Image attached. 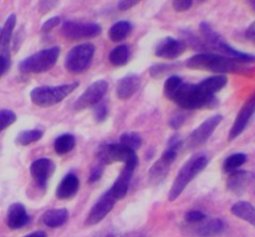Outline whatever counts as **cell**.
Wrapping results in <instances>:
<instances>
[{
    "instance_id": "1",
    "label": "cell",
    "mask_w": 255,
    "mask_h": 237,
    "mask_svg": "<svg viewBox=\"0 0 255 237\" xmlns=\"http://www.w3.org/2000/svg\"><path fill=\"white\" fill-rule=\"evenodd\" d=\"M242 62L236 61L231 57L223 56L213 52H199L187 60V67L193 70H208L218 75H226L229 72H241L243 70Z\"/></svg>"
},
{
    "instance_id": "2",
    "label": "cell",
    "mask_w": 255,
    "mask_h": 237,
    "mask_svg": "<svg viewBox=\"0 0 255 237\" xmlns=\"http://www.w3.org/2000/svg\"><path fill=\"white\" fill-rule=\"evenodd\" d=\"M171 100L182 109L187 110L201 109L206 106L213 107L217 104L216 97L204 91L201 85L188 84V82H183L174 92Z\"/></svg>"
},
{
    "instance_id": "3",
    "label": "cell",
    "mask_w": 255,
    "mask_h": 237,
    "mask_svg": "<svg viewBox=\"0 0 255 237\" xmlns=\"http://www.w3.org/2000/svg\"><path fill=\"white\" fill-rule=\"evenodd\" d=\"M199 30H201V34L204 39V44L211 49L216 50L219 55L231 57V59L242 62V64H255V55L247 54V52L239 51V50L232 47L228 42L224 41V39L218 32L212 29L208 22H201Z\"/></svg>"
},
{
    "instance_id": "4",
    "label": "cell",
    "mask_w": 255,
    "mask_h": 237,
    "mask_svg": "<svg viewBox=\"0 0 255 237\" xmlns=\"http://www.w3.org/2000/svg\"><path fill=\"white\" fill-rule=\"evenodd\" d=\"M208 162L209 160L206 155H197V156L191 157L181 167L178 175H177L173 184H172L171 191L168 194L169 201H176L181 196L182 192L186 190V187L188 186L189 182L206 169Z\"/></svg>"
},
{
    "instance_id": "5",
    "label": "cell",
    "mask_w": 255,
    "mask_h": 237,
    "mask_svg": "<svg viewBox=\"0 0 255 237\" xmlns=\"http://www.w3.org/2000/svg\"><path fill=\"white\" fill-rule=\"evenodd\" d=\"M79 86V82H70L62 84L59 86H39L35 87L30 92V99L32 104L40 107H49L61 102L65 97L69 96L71 92Z\"/></svg>"
},
{
    "instance_id": "6",
    "label": "cell",
    "mask_w": 255,
    "mask_h": 237,
    "mask_svg": "<svg viewBox=\"0 0 255 237\" xmlns=\"http://www.w3.org/2000/svg\"><path fill=\"white\" fill-rule=\"evenodd\" d=\"M60 55L59 46L42 49L30 55L19 64V70L22 74H41L52 69Z\"/></svg>"
},
{
    "instance_id": "7",
    "label": "cell",
    "mask_w": 255,
    "mask_h": 237,
    "mask_svg": "<svg viewBox=\"0 0 255 237\" xmlns=\"http://www.w3.org/2000/svg\"><path fill=\"white\" fill-rule=\"evenodd\" d=\"M95 46L90 42L74 46L65 57V69L70 74H81L86 71L94 59Z\"/></svg>"
},
{
    "instance_id": "8",
    "label": "cell",
    "mask_w": 255,
    "mask_h": 237,
    "mask_svg": "<svg viewBox=\"0 0 255 237\" xmlns=\"http://www.w3.org/2000/svg\"><path fill=\"white\" fill-rule=\"evenodd\" d=\"M97 159L104 162L105 165L112 164V162H124L126 166L137 167L138 166V156L136 151L128 149L122 144H109L102 146L99 150Z\"/></svg>"
},
{
    "instance_id": "9",
    "label": "cell",
    "mask_w": 255,
    "mask_h": 237,
    "mask_svg": "<svg viewBox=\"0 0 255 237\" xmlns=\"http://www.w3.org/2000/svg\"><path fill=\"white\" fill-rule=\"evenodd\" d=\"M223 116L219 114L213 115V116L208 117L207 120H204L201 125H199L197 129H194L193 131L189 134V136L186 140V147L187 150H196L198 147L203 146L207 141L209 140V137L212 136L216 129L218 127V125L221 124Z\"/></svg>"
},
{
    "instance_id": "10",
    "label": "cell",
    "mask_w": 255,
    "mask_h": 237,
    "mask_svg": "<svg viewBox=\"0 0 255 237\" xmlns=\"http://www.w3.org/2000/svg\"><path fill=\"white\" fill-rule=\"evenodd\" d=\"M107 90H109V82L106 80H97V81L92 82L75 101L74 109L76 111H82L87 107L96 106L99 102H101L102 97L105 96Z\"/></svg>"
},
{
    "instance_id": "11",
    "label": "cell",
    "mask_w": 255,
    "mask_h": 237,
    "mask_svg": "<svg viewBox=\"0 0 255 237\" xmlns=\"http://www.w3.org/2000/svg\"><path fill=\"white\" fill-rule=\"evenodd\" d=\"M102 32L101 26L95 22L65 21L61 27V34L67 39H92Z\"/></svg>"
},
{
    "instance_id": "12",
    "label": "cell",
    "mask_w": 255,
    "mask_h": 237,
    "mask_svg": "<svg viewBox=\"0 0 255 237\" xmlns=\"http://www.w3.org/2000/svg\"><path fill=\"white\" fill-rule=\"evenodd\" d=\"M116 201L117 200L112 196L110 190H107L91 207L90 212L87 214L86 220H85V226H94V225L101 222L111 212Z\"/></svg>"
},
{
    "instance_id": "13",
    "label": "cell",
    "mask_w": 255,
    "mask_h": 237,
    "mask_svg": "<svg viewBox=\"0 0 255 237\" xmlns=\"http://www.w3.org/2000/svg\"><path fill=\"white\" fill-rule=\"evenodd\" d=\"M177 157V152L171 151V150H166V151L162 154V156L159 157V160H157L152 167L149 169L148 172V181L151 185H159L164 179H166L167 175L169 174V170H171L172 164L174 162Z\"/></svg>"
},
{
    "instance_id": "14",
    "label": "cell",
    "mask_w": 255,
    "mask_h": 237,
    "mask_svg": "<svg viewBox=\"0 0 255 237\" xmlns=\"http://www.w3.org/2000/svg\"><path fill=\"white\" fill-rule=\"evenodd\" d=\"M255 114V92L251 96V99L243 105L241 110H239L238 115H237L236 120H234L233 125L231 127V131H229V140H234L242 134V132L246 130V127L248 126L249 121L253 117Z\"/></svg>"
},
{
    "instance_id": "15",
    "label": "cell",
    "mask_w": 255,
    "mask_h": 237,
    "mask_svg": "<svg viewBox=\"0 0 255 237\" xmlns=\"http://www.w3.org/2000/svg\"><path fill=\"white\" fill-rule=\"evenodd\" d=\"M55 171V164L52 160L42 157V159L35 160L30 166V174L32 179L36 182L37 186L45 187L50 177L52 176Z\"/></svg>"
},
{
    "instance_id": "16",
    "label": "cell",
    "mask_w": 255,
    "mask_h": 237,
    "mask_svg": "<svg viewBox=\"0 0 255 237\" xmlns=\"http://www.w3.org/2000/svg\"><path fill=\"white\" fill-rule=\"evenodd\" d=\"M186 49H187L186 42L174 39V37L168 36L157 44L156 50H154V54H156V56L162 57V59L172 60L181 56V55L186 51Z\"/></svg>"
},
{
    "instance_id": "17",
    "label": "cell",
    "mask_w": 255,
    "mask_h": 237,
    "mask_svg": "<svg viewBox=\"0 0 255 237\" xmlns=\"http://www.w3.org/2000/svg\"><path fill=\"white\" fill-rule=\"evenodd\" d=\"M30 222V216L21 202H14L9 206L6 214V224L11 230H19Z\"/></svg>"
},
{
    "instance_id": "18",
    "label": "cell",
    "mask_w": 255,
    "mask_h": 237,
    "mask_svg": "<svg viewBox=\"0 0 255 237\" xmlns=\"http://www.w3.org/2000/svg\"><path fill=\"white\" fill-rule=\"evenodd\" d=\"M141 86V76L137 74H128L119 80L116 86V95L120 100H128L138 91Z\"/></svg>"
},
{
    "instance_id": "19",
    "label": "cell",
    "mask_w": 255,
    "mask_h": 237,
    "mask_svg": "<svg viewBox=\"0 0 255 237\" xmlns=\"http://www.w3.org/2000/svg\"><path fill=\"white\" fill-rule=\"evenodd\" d=\"M134 170H136V167L126 166V165H125L124 169L121 170L120 175L117 176V179L115 180L114 185H112L111 189H110V192H111L112 196L116 200H121L126 196L129 185H131Z\"/></svg>"
},
{
    "instance_id": "20",
    "label": "cell",
    "mask_w": 255,
    "mask_h": 237,
    "mask_svg": "<svg viewBox=\"0 0 255 237\" xmlns=\"http://www.w3.org/2000/svg\"><path fill=\"white\" fill-rule=\"evenodd\" d=\"M253 180V174L246 170H237V171L229 174L227 179V189L233 194L241 195L246 191L248 185Z\"/></svg>"
},
{
    "instance_id": "21",
    "label": "cell",
    "mask_w": 255,
    "mask_h": 237,
    "mask_svg": "<svg viewBox=\"0 0 255 237\" xmlns=\"http://www.w3.org/2000/svg\"><path fill=\"white\" fill-rule=\"evenodd\" d=\"M226 222L218 217H213V219H208L207 217L203 222L197 225L194 234L198 237H214L217 235L222 234L226 230Z\"/></svg>"
},
{
    "instance_id": "22",
    "label": "cell",
    "mask_w": 255,
    "mask_h": 237,
    "mask_svg": "<svg viewBox=\"0 0 255 237\" xmlns=\"http://www.w3.org/2000/svg\"><path fill=\"white\" fill-rule=\"evenodd\" d=\"M80 189V180L77 175L67 174L60 181L56 189V197L60 200H67L74 197Z\"/></svg>"
},
{
    "instance_id": "23",
    "label": "cell",
    "mask_w": 255,
    "mask_h": 237,
    "mask_svg": "<svg viewBox=\"0 0 255 237\" xmlns=\"http://www.w3.org/2000/svg\"><path fill=\"white\" fill-rule=\"evenodd\" d=\"M67 219H69V211L66 209H51L44 212L41 220L45 226L55 229L66 224Z\"/></svg>"
},
{
    "instance_id": "24",
    "label": "cell",
    "mask_w": 255,
    "mask_h": 237,
    "mask_svg": "<svg viewBox=\"0 0 255 237\" xmlns=\"http://www.w3.org/2000/svg\"><path fill=\"white\" fill-rule=\"evenodd\" d=\"M231 212L238 219L244 220L255 227V207L248 201H237L231 207Z\"/></svg>"
},
{
    "instance_id": "25",
    "label": "cell",
    "mask_w": 255,
    "mask_h": 237,
    "mask_svg": "<svg viewBox=\"0 0 255 237\" xmlns=\"http://www.w3.org/2000/svg\"><path fill=\"white\" fill-rule=\"evenodd\" d=\"M132 30H133V25L129 21L122 20V21H117L110 27L109 30V37L111 41L119 42L125 40L131 35Z\"/></svg>"
},
{
    "instance_id": "26",
    "label": "cell",
    "mask_w": 255,
    "mask_h": 237,
    "mask_svg": "<svg viewBox=\"0 0 255 237\" xmlns=\"http://www.w3.org/2000/svg\"><path fill=\"white\" fill-rule=\"evenodd\" d=\"M15 26H16V15L11 14L5 21L4 26L1 27V44H0V54H7V49L10 46V41H11L12 32H14Z\"/></svg>"
},
{
    "instance_id": "27",
    "label": "cell",
    "mask_w": 255,
    "mask_h": 237,
    "mask_svg": "<svg viewBox=\"0 0 255 237\" xmlns=\"http://www.w3.org/2000/svg\"><path fill=\"white\" fill-rule=\"evenodd\" d=\"M227 82H228V77H227L226 75H214V76L204 79L203 81L199 82V85H201V87L204 91L214 96L217 92H219L222 89H224Z\"/></svg>"
},
{
    "instance_id": "28",
    "label": "cell",
    "mask_w": 255,
    "mask_h": 237,
    "mask_svg": "<svg viewBox=\"0 0 255 237\" xmlns=\"http://www.w3.org/2000/svg\"><path fill=\"white\" fill-rule=\"evenodd\" d=\"M131 59V49L127 45H119L109 55V61L114 66H124Z\"/></svg>"
},
{
    "instance_id": "29",
    "label": "cell",
    "mask_w": 255,
    "mask_h": 237,
    "mask_svg": "<svg viewBox=\"0 0 255 237\" xmlns=\"http://www.w3.org/2000/svg\"><path fill=\"white\" fill-rule=\"evenodd\" d=\"M76 140L75 136L71 134H62L57 136L54 141V150L57 155L69 154L75 147Z\"/></svg>"
},
{
    "instance_id": "30",
    "label": "cell",
    "mask_w": 255,
    "mask_h": 237,
    "mask_svg": "<svg viewBox=\"0 0 255 237\" xmlns=\"http://www.w3.org/2000/svg\"><path fill=\"white\" fill-rule=\"evenodd\" d=\"M247 162V155L243 152H237V154H232L224 160L223 162V171L232 174V172L237 171L241 166H243Z\"/></svg>"
},
{
    "instance_id": "31",
    "label": "cell",
    "mask_w": 255,
    "mask_h": 237,
    "mask_svg": "<svg viewBox=\"0 0 255 237\" xmlns=\"http://www.w3.org/2000/svg\"><path fill=\"white\" fill-rule=\"evenodd\" d=\"M42 135H44V132L40 129L24 130V131H21L17 135L16 139H15V142L17 145H21V146H27V145L39 141L42 137Z\"/></svg>"
},
{
    "instance_id": "32",
    "label": "cell",
    "mask_w": 255,
    "mask_h": 237,
    "mask_svg": "<svg viewBox=\"0 0 255 237\" xmlns=\"http://www.w3.org/2000/svg\"><path fill=\"white\" fill-rule=\"evenodd\" d=\"M120 144L137 151L142 146V137L137 132H125L120 136Z\"/></svg>"
},
{
    "instance_id": "33",
    "label": "cell",
    "mask_w": 255,
    "mask_h": 237,
    "mask_svg": "<svg viewBox=\"0 0 255 237\" xmlns=\"http://www.w3.org/2000/svg\"><path fill=\"white\" fill-rule=\"evenodd\" d=\"M183 84V81H182L181 77L178 76V75H172V76H169L168 79L164 81V95H166V97H168L169 100H171V97L173 96L174 92L178 90V87L181 86V85Z\"/></svg>"
},
{
    "instance_id": "34",
    "label": "cell",
    "mask_w": 255,
    "mask_h": 237,
    "mask_svg": "<svg viewBox=\"0 0 255 237\" xmlns=\"http://www.w3.org/2000/svg\"><path fill=\"white\" fill-rule=\"evenodd\" d=\"M16 121V114L12 110H0V132L11 126Z\"/></svg>"
},
{
    "instance_id": "35",
    "label": "cell",
    "mask_w": 255,
    "mask_h": 237,
    "mask_svg": "<svg viewBox=\"0 0 255 237\" xmlns=\"http://www.w3.org/2000/svg\"><path fill=\"white\" fill-rule=\"evenodd\" d=\"M207 219V215L204 212L199 211V210H191L184 215V220L188 225L194 226V225H199Z\"/></svg>"
},
{
    "instance_id": "36",
    "label": "cell",
    "mask_w": 255,
    "mask_h": 237,
    "mask_svg": "<svg viewBox=\"0 0 255 237\" xmlns=\"http://www.w3.org/2000/svg\"><path fill=\"white\" fill-rule=\"evenodd\" d=\"M176 65L173 64H156V65H152L151 69H149V74H151L152 77L154 79H159L162 77L163 75H166L167 72L171 71L172 69H174Z\"/></svg>"
},
{
    "instance_id": "37",
    "label": "cell",
    "mask_w": 255,
    "mask_h": 237,
    "mask_svg": "<svg viewBox=\"0 0 255 237\" xmlns=\"http://www.w3.org/2000/svg\"><path fill=\"white\" fill-rule=\"evenodd\" d=\"M106 165L104 164L102 161L97 160V164L94 165L90 171V176H89V182L90 184H94V182H97L100 179H101L102 174H104V170Z\"/></svg>"
},
{
    "instance_id": "38",
    "label": "cell",
    "mask_w": 255,
    "mask_h": 237,
    "mask_svg": "<svg viewBox=\"0 0 255 237\" xmlns=\"http://www.w3.org/2000/svg\"><path fill=\"white\" fill-rule=\"evenodd\" d=\"M109 115V107L105 102H99L96 106H94V117L97 122H104Z\"/></svg>"
},
{
    "instance_id": "39",
    "label": "cell",
    "mask_w": 255,
    "mask_h": 237,
    "mask_svg": "<svg viewBox=\"0 0 255 237\" xmlns=\"http://www.w3.org/2000/svg\"><path fill=\"white\" fill-rule=\"evenodd\" d=\"M182 146H183V141H182L181 136H179V135H173V136H171V139L168 140V142H167L166 150H171V151H174L178 154V151L182 149Z\"/></svg>"
},
{
    "instance_id": "40",
    "label": "cell",
    "mask_w": 255,
    "mask_h": 237,
    "mask_svg": "<svg viewBox=\"0 0 255 237\" xmlns=\"http://www.w3.org/2000/svg\"><path fill=\"white\" fill-rule=\"evenodd\" d=\"M57 5H59V2L57 1H51V0H49V1H45V0H42V1L37 2V9H39L40 14L45 15V14H47L49 11H51L54 7L57 6Z\"/></svg>"
},
{
    "instance_id": "41",
    "label": "cell",
    "mask_w": 255,
    "mask_h": 237,
    "mask_svg": "<svg viewBox=\"0 0 255 237\" xmlns=\"http://www.w3.org/2000/svg\"><path fill=\"white\" fill-rule=\"evenodd\" d=\"M172 5H173V9L176 11L182 12L191 9L192 5H193V1L192 0H176V1L172 2Z\"/></svg>"
},
{
    "instance_id": "42",
    "label": "cell",
    "mask_w": 255,
    "mask_h": 237,
    "mask_svg": "<svg viewBox=\"0 0 255 237\" xmlns=\"http://www.w3.org/2000/svg\"><path fill=\"white\" fill-rule=\"evenodd\" d=\"M60 21H61L60 16L51 17V19H49V20H47V21H45L44 24H42L41 31L42 32H50V31H51V30H54L55 27L59 26Z\"/></svg>"
},
{
    "instance_id": "43",
    "label": "cell",
    "mask_w": 255,
    "mask_h": 237,
    "mask_svg": "<svg viewBox=\"0 0 255 237\" xmlns=\"http://www.w3.org/2000/svg\"><path fill=\"white\" fill-rule=\"evenodd\" d=\"M184 121H186V115H184V114H174L173 116L171 117V120H169V126H171L172 129L177 130L184 124Z\"/></svg>"
},
{
    "instance_id": "44",
    "label": "cell",
    "mask_w": 255,
    "mask_h": 237,
    "mask_svg": "<svg viewBox=\"0 0 255 237\" xmlns=\"http://www.w3.org/2000/svg\"><path fill=\"white\" fill-rule=\"evenodd\" d=\"M138 0H120L117 2V9L121 10V11H126V10L138 5Z\"/></svg>"
},
{
    "instance_id": "45",
    "label": "cell",
    "mask_w": 255,
    "mask_h": 237,
    "mask_svg": "<svg viewBox=\"0 0 255 237\" xmlns=\"http://www.w3.org/2000/svg\"><path fill=\"white\" fill-rule=\"evenodd\" d=\"M246 36L248 37L249 40H252V41L255 42V21L248 27V30H247L246 32Z\"/></svg>"
},
{
    "instance_id": "46",
    "label": "cell",
    "mask_w": 255,
    "mask_h": 237,
    "mask_svg": "<svg viewBox=\"0 0 255 237\" xmlns=\"http://www.w3.org/2000/svg\"><path fill=\"white\" fill-rule=\"evenodd\" d=\"M24 237H47V235H46V232H44V231H34Z\"/></svg>"
},
{
    "instance_id": "47",
    "label": "cell",
    "mask_w": 255,
    "mask_h": 237,
    "mask_svg": "<svg viewBox=\"0 0 255 237\" xmlns=\"http://www.w3.org/2000/svg\"><path fill=\"white\" fill-rule=\"evenodd\" d=\"M249 5L252 6V9L255 10V1H249Z\"/></svg>"
},
{
    "instance_id": "48",
    "label": "cell",
    "mask_w": 255,
    "mask_h": 237,
    "mask_svg": "<svg viewBox=\"0 0 255 237\" xmlns=\"http://www.w3.org/2000/svg\"><path fill=\"white\" fill-rule=\"evenodd\" d=\"M2 75H4V74H2V72H1V71H0V77H1V76H2Z\"/></svg>"
}]
</instances>
